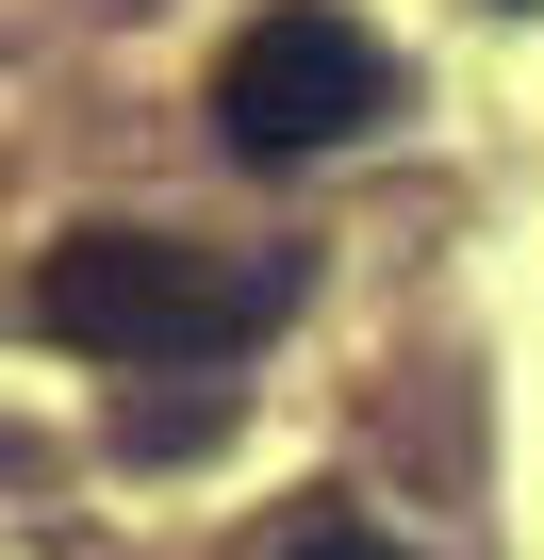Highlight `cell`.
<instances>
[{
	"mask_svg": "<svg viewBox=\"0 0 544 560\" xmlns=\"http://www.w3.org/2000/svg\"><path fill=\"white\" fill-rule=\"evenodd\" d=\"M18 314L83 363H231L298 314V264L281 247H182V231H67Z\"/></svg>",
	"mask_w": 544,
	"mask_h": 560,
	"instance_id": "cell-1",
	"label": "cell"
},
{
	"mask_svg": "<svg viewBox=\"0 0 544 560\" xmlns=\"http://www.w3.org/2000/svg\"><path fill=\"white\" fill-rule=\"evenodd\" d=\"M380 116H396V67H380V34L347 18V0H264V18L231 34V67H215V132H231L247 165L347 149V132H380Z\"/></svg>",
	"mask_w": 544,
	"mask_h": 560,
	"instance_id": "cell-2",
	"label": "cell"
},
{
	"mask_svg": "<svg viewBox=\"0 0 544 560\" xmlns=\"http://www.w3.org/2000/svg\"><path fill=\"white\" fill-rule=\"evenodd\" d=\"M281 560H396V544H380V527H363V511H331V494H314V511H298V527H281Z\"/></svg>",
	"mask_w": 544,
	"mask_h": 560,
	"instance_id": "cell-3",
	"label": "cell"
}]
</instances>
